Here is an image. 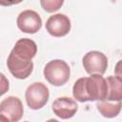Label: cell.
I'll use <instances>...</instances> for the list:
<instances>
[{"label": "cell", "instance_id": "1", "mask_svg": "<svg viewBox=\"0 0 122 122\" xmlns=\"http://www.w3.org/2000/svg\"><path fill=\"white\" fill-rule=\"evenodd\" d=\"M74 99L79 102L103 101L108 94V83L102 74H91L77 79L72 87Z\"/></svg>", "mask_w": 122, "mask_h": 122}, {"label": "cell", "instance_id": "2", "mask_svg": "<svg viewBox=\"0 0 122 122\" xmlns=\"http://www.w3.org/2000/svg\"><path fill=\"white\" fill-rule=\"evenodd\" d=\"M43 73L44 77L51 85L60 87L69 81L71 70L64 60L54 59L46 64Z\"/></svg>", "mask_w": 122, "mask_h": 122}, {"label": "cell", "instance_id": "3", "mask_svg": "<svg viewBox=\"0 0 122 122\" xmlns=\"http://www.w3.org/2000/svg\"><path fill=\"white\" fill-rule=\"evenodd\" d=\"M50 97V92L48 87L41 83L35 82L30 84L25 92V98L27 105L31 110H39L43 108Z\"/></svg>", "mask_w": 122, "mask_h": 122}, {"label": "cell", "instance_id": "4", "mask_svg": "<svg viewBox=\"0 0 122 122\" xmlns=\"http://www.w3.org/2000/svg\"><path fill=\"white\" fill-rule=\"evenodd\" d=\"M23 113V104L16 96H8L0 103V115L3 120L17 122L22 118Z\"/></svg>", "mask_w": 122, "mask_h": 122}, {"label": "cell", "instance_id": "5", "mask_svg": "<svg viewBox=\"0 0 122 122\" xmlns=\"http://www.w3.org/2000/svg\"><path fill=\"white\" fill-rule=\"evenodd\" d=\"M82 64L87 73L103 75L108 68V58L100 51H92L84 55Z\"/></svg>", "mask_w": 122, "mask_h": 122}, {"label": "cell", "instance_id": "6", "mask_svg": "<svg viewBox=\"0 0 122 122\" xmlns=\"http://www.w3.org/2000/svg\"><path fill=\"white\" fill-rule=\"evenodd\" d=\"M18 29L25 33H35L42 27V19L40 15L31 10H26L19 13L17 20Z\"/></svg>", "mask_w": 122, "mask_h": 122}, {"label": "cell", "instance_id": "7", "mask_svg": "<svg viewBox=\"0 0 122 122\" xmlns=\"http://www.w3.org/2000/svg\"><path fill=\"white\" fill-rule=\"evenodd\" d=\"M7 66L10 72L17 79L28 78L33 70V63L31 60L21 59L11 52L8 57Z\"/></svg>", "mask_w": 122, "mask_h": 122}, {"label": "cell", "instance_id": "8", "mask_svg": "<svg viewBox=\"0 0 122 122\" xmlns=\"http://www.w3.org/2000/svg\"><path fill=\"white\" fill-rule=\"evenodd\" d=\"M46 30L53 37L65 36L71 30V21L65 14H53L47 20Z\"/></svg>", "mask_w": 122, "mask_h": 122}, {"label": "cell", "instance_id": "9", "mask_svg": "<svg viewBox=\"0 0 122 122\" xmlns=\"http://www.w3.org/2000/svg\"><path fill=\"white\" fill-rule=\"evenodd\" d=\"M51 109L53 113L59 118L69 119L74 116L78 110V106L74 99L67 96H61L53 101Z\"/></svg>", "mask_w": 122, "mask_h": 122}, {"label": "cell", "instance_id": "10", "mask_svg": "<svg viewBox=\"0 0 122 122\" xmlns=\"http://www.w3.org/2000/svg\"><path fill=\"white\" fill-rule=\"evenodd\" d=\"M10 52L21 59L31 60L36 55L37 45L31 39L22 38V39H19L15 43V45Z\"/></svg>", "mask_w": 122, "mask_h": 122}, {"label": "cell", "instance_id": "11", "mask_svg": "<svg viewBox=\"0 0 122 122\" xmlns=\"http://www.w3.org/2000/svg\"><path fill=\"white\" fill-rule=\"evenodd\" d=\"M108 94L105 100L108 101H122V78L118 76H108Z\"/></svg>", "mask_w": 122, "mask_h": 122}, {"label": "cell", "instance_id": "12", "mask_svg": "<svg viewBox=\"0 0 122 122\" xmlns=\"http://www.w3.org/2000/svg\"><path fill=\"white\" fill-rule=\"evenodd\" d=\"M97 111L106 118H112L117 116L122 109V101H99L96 104Z\"/></svg>", "mask_w": 122, "mask_h": 122}, {"label": "cell", "instance_id": "13", "mask_svg": "<svg viewBox=\"0 0 122 122\" xmlns=\"http://www.w3.org/2000/svg\"><path fill=\"white\" fill-rule=\"evenodd\" d=\"M64 0H40L42 9L47 12H54L63 6Z\"/></svg>", "mask_w": 122, "mask_h": 122}, {"label": "cell", "instance_id": "14", "mask_svg": "<svg viewBox=\"0 0 122 122\" xmlns=\"http://www.w3.org/2000/svg\"><path fill=\"white\" fill-rule=\"evenodd\" d=\"M22 1L23 0H0V5L3 7H9L12 5H17Z\"/></svg>", "mask_w": 122, "mask_h": 122}, {"label": "cell", "instance_id": "15", "mask_svg": "<svg viewBox=\"0 0 122 122\" xmlns=\"http://www.w3.org/2000/svg\"><path fill=\"white\" fill-rule=\"evenodd\" d=\"M114 73L116 76L122 78V59L119 60L116 65H115V68H114Z\"/></svg>", "mask_w": 122, "mask_h": 122}]
</instances>
